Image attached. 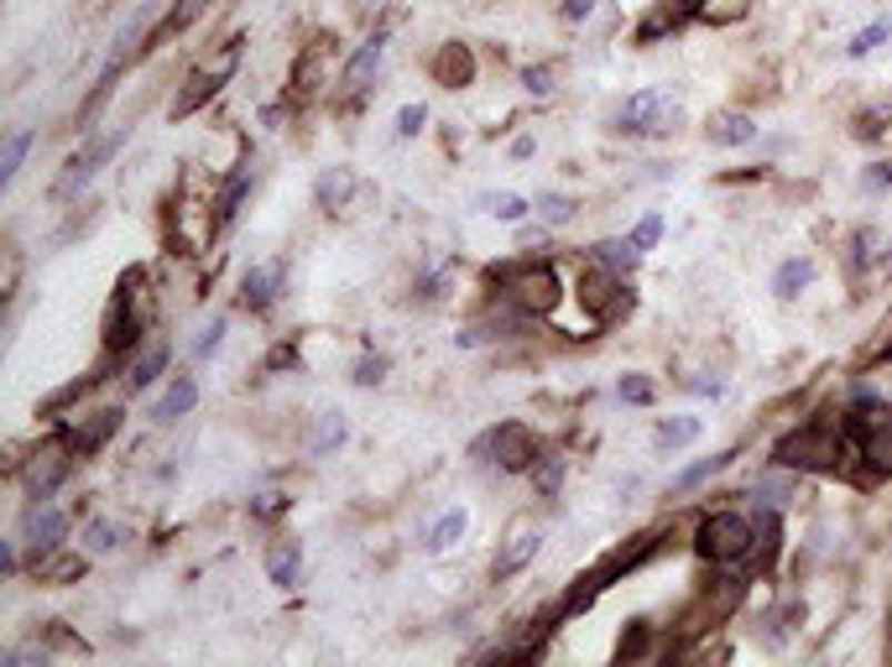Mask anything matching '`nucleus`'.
I'll use <instances>...</instances> for the list:
<instances>
[{"instance_id": "obj_1", "label": "nucleus", "mask_w": 892, "mask_h": 667, "mask_svg": "<svg viewBox=\"0 0 892 667\" xmlns=\"http://www.w3.org/2000/svg\"><path fill=\"white\" fill-rule=\"evenodd\" d=\"M845 454H851V433H845V423H830V417H809V423H799L793 433H783L772 444V464L789 469V475H799V469L841 475Z\"/></svg>"}, {"instance_id": "obj_2", "label": "nucleus", "mask_w": 892, "mask_h": 667, "mask_svg": "<svg viewBox=\"0 0 892 667\" xmlns=\"http://www.w3.org/2000/svg\"><path fill=\"white\" fill-rule=\"evenodd\" d=\"M147 324H152V287H147V266H126L121 276H116V292H110V303H104V355L121 360L131 355L141 344V334H147Z\"/></svg>"}, {"instance_id": "obj_3", "label": "nucleus", "mask_w": 892, "mask_h": 667, "mask_svg": "<svg viewBox=\"0 0 892 667\" xmlns=\"http://www.w3.org/2000/svg\"><path fill=\"white\" fill-rule=\"evenodd\" d=\"M485 282L501 292V303H512L522 319H549L559 309V266L543 256H522V261H507V266H491Z\"/></svg>"}, {"instance_id": "obj_4", "label": "nucleus", "mask_w": 892, "mask_h": 667, "mask_svg": "<svg viewBox=\"0 0 892 667\" xmlns=\"http://www.w3.org/2000/svg\"><path fill=\"white\" fill-rule=\"evenodd\" d=\"M658 553V532H642V537H632V543H621L617 553H605L601 564H590L584 574H574L569 579V589H564V599H559V616H580V610H590L595 599L611 589L617 579H627L632 568H642Z\"/></svg>"}, {"instance_id": "obj_5", "label": "nucleus", "mask_w": 892, "mask_h": 667, "mask_svg": "<svg viewBox=\"0 0 892 667\" xmlns=\"http://www.w3.org/2000/svg\"><path fill=\"white\" fill-rule=\"evenodd\" d=\"M752 548H756V516H746V512H710V516H700V527H694V553L715 568L746 564Z\"/></svg>"}, {"instance_id": "obj_6", "label": "nucleus", "mask_w": 892, "mask_h": 667, "mask_svg": "<svg viewBox=\"0 0 892 667\" xmlns=\"http://www.w3.org/2000/svg\"><path fill=\"white\" fill-rule=\"evenodd\" d=\"M679 115H684L679 89L652 84V89H637V94H627V104L617 110V131H621V137H663V131H673V125H679Z\"/></svg>"}, {"instance_id": "obj_7", "label": "nucleus", "mask_w": 892, "mask_h": 667, "mask_svg": "<svg viewBox=\"0 0 892 667\" xmlns=\"http://www.w3.org/2000/svg\"><path fill=\"white\" fill-rule=\"evenodd\" d=\"M746 574H721V579H710L700 589V595L689 599V610L679 616V636H700V631H715L725 616H736V605L746 599Z\"/></svg>"}, {"instance_id": "obj_8", "label": "nucleus", "mask_w": 892, "mask_h": 667, "mask_svg": "<svg viewBox=\"0 0 892 667\" xmlns=\"http://www.w3.org/2000/svg\"><path fill=\"white\" fill-rule=\"evenodd\" d=\"M126 137H131L126 125H121V131H110V137H89V141H84V152H73L69 162H63V172L52 178V189H48V193H52V204H69V199H79V193H84L89 183H94V178L104 172V162H110V156L126 146Z\"/></svg>"}, {"instance_id": "obj_9", "label": "nucleus", "mask_w": 892, "mask_h": 667, "mask_svg": "<svg viewBox=\"0 0 892 667\" xmlns=\"http://www.w3.org/2000/svg\"><path fill=\"white\" fill-rule=\"evenodd\" d=\"M73 459H79V454H73V444H69V428L42 438V444L21 459V491H27V501H52V491L69 479Z\"/></svg>"}, {"instance_id": "obj_10", "label": "nucleus", "mask_w": 892, "mask_h": 667, "mask_svg": "<svg viewBox=\"0 0 892 667\" xmlns=\"http://www.w3.org/2000/svg\"><path fill=\"white\" fill-rule=\"evenodd\" d=\"M845 433L856 438V459L866 464V479H892V412L856 407L845 417Z\"/></svg>"}, {"instance_id": "obj_11", "label": "nucleus", "mask_w": 892, "mask_h": 667, "mask_svg": "<svg viewBox=\"0 0 892 667\" xmlns=\"http://www.w3.org/2000/svg\"><path fill=\"white\" fill-rule=\"evenodd\" d=\"M574 292H580L584 313H590L595 324H617L621 313L632 309V292H627V282H621V272L601 266L595 256L580 266V282H574Z\"/></svg>"}, {"instance_id": "obj_12", "label": "nucleus", "mask_w": 892, "mask_h": 667, "mask_svg": "<svg viewBox=\"0 0 892 667\" xmlns=\"http://www.w3.org/2000/svg\"><path fill=\"white\" fill-rule=\"evenodd\" d=\"M491 454V464H501L507 475H528V469H538V459H543V444H538V433L528 428V423H501V428H491L475 444V459H485Z\"/></svg>"}, {"instance_id": "obj_13", "label": "nucleus", "mask_w": 892, "mask_h": 667, "mask_svg": "<svg viewBox=\"0 0 892 667\" xmlns=\"http://www.w3.org/2000/svg\"><path fill=\"white\" fill-rule=\"evenodd\" d=\"M235 69H241V37H230L220 52V63L214 69H193L189 79H183V89H178V100H172V120L193 115V110H204L214 94H220L230 79H235Z\"/></svg>"}, {"instance_id": "obj_14", "label": "nucleus", "mask_w": 892, "mask_h": 667, "mask_svg": "<svg viewBox=\"0 0 892 667\" xmlns=\"http://www.w3.org/2000/svg\"><path fill=\"white\" fill-rule=\"evenodd\" d=\"M324 84H334V37H309L303 48L292 52V73H288V94L292 100H313Z\"/></svg>"}, {"instance_id": "obj_15", "label": "nucleus", "mask_w": 892, "mask_h": 667, "mask_svg": "<svg viewBox=\"0 0 892 667\" xmlns=\"http://www.w3.org/2000/svg\"><path fill=\"white\" fill-rule=\"evenodd\" d=\"M381 63H387V37H371V42H361V48L350 52V63L340 69V84H334V94H340V100H361L365 89H371V79L381 73Z\"/></svg>"}, {"instance_id": "obj_16", "label": "nucleus", "mask_w": 892, "mask_h": 667, "mask_svg": "<svg viewBox=\"0 0 892 667\" xmlns=\"http://www.w3.org/2000/svg\"><path fill=\"white\" fill-rule=\"evenodd\" d=\"M63 537H69V516L58 512V506H48V501H32L27 506V516H21V543L37 553H52L63 548Z\"/></svg>"}, {"instance_id": "obj_17", "label": "nucleus", "mask_w": 892, "mask_h": 667, "mask_svg": "<svg viewBox=\"0 0 892 667\" xmlns=\"http://www.w3.org/2000/svg\"><path fill=\"white\" fill-rule=\"evenodd\" d=\"M121 423H126V412L121 407H100V412H89L84 423H69V444H73V454L79 459H89V454H100L116 433H121Z\"/></svg>"}, {"instance_id": "obj_18", "label": "nucleus", "mask_w": 892, "mask_h": 667, "mask_svg": "<svg viewBox=\"0 0 892 667\" xmlns=\"http://www.w3.org/2000/svg\"><path fill=\"white\" fill-rule=\"evenodd\" d=\"M282 282H288V261H267V266H251L241 282V303L251 313H272L277 297H282Z\"/></svg>"}, {"instance_id": "obj_19", "label": "nucleus", "mask_w": 892, "mask_h": 667, "mask_svg": "<svg viewBox=\"0 0 892 667\" xmlns=\"http://www.w3.org/2000/svg\"><path fill=\"white\" fill-rule=\"evenodd\" d=\"M538 553H543V532H538V527H512V537L501 543L497 564H491V579H497V584L501 579H517V574H522V568H528Z\"/></svg>"}, {"instance_id": "obj_20", "label": "nucleus", "mask_w": 892, "mask_h": 667, "mask_svg": "<svg viewBox=\"0 0 892 667\" xmlns=\"http://www.w3.org/2000/svg\"><path fill=\"white\" fill-rule=\"evenodd\" d=\"M89 568V548L73 553V548H52V553H37L32 558V579L48 584V589H63V584H79Z\"/></svg>"}, {"instance_id": "obj_21", "label": "nucleus", "mask_w": 892, "mask_h": 667, "mask_svg": "<svg viewBox=\"0 0 892 667\" xmlns=\"http://www.w3.org/2000/svg\"><path fill=\"white\" fill-rule=\"evenodd\" d=\"M429 73H433V84H444V89L475 84V52L464 48V42H439V52L429 58Z\"/></svg>"}, {"instance_id": "obj_22", "label": "nucleus", "mask_w": 892, "mask_h": 667, "mask_svg": "<svg viewBox=\"0 0 892 667\" xmlns=\"http://www.w3.org/2000/svg\"><path fill=\"white\" fill-rule=\"evenodd\" d=\"M251 183H257V162H251V156H241V162H235V172L224 178L220 199H214V230H230V224H235V214H241Z\"/></svg>"}, {"instance_id": "obj_23", "label": "nucleus", "mask_w": 892, "mask_h": 667, "mask_svg": "<svg viewBox=\"0 0 892 667\" xmlns=\"http://www.w3.org/2000/svg\"><path fill=\"white\" fill-rule=\"evenodd\" d=\"M157 6H162V0H141L137 11L126 17V27H121V32H116V48H110V63H131V58H137L141 48H147L141 37H147V27H152Z\"/></svg>"}, {"instance_id": "obj_24", "label": "nucleus", "mask_w": 892, "mask_h": 667, "mask_svg": "<svg viewBox=\"0 0 892 667\" xmlns=\"http://www.w3.org/2000/svg\"><path fill=\"white\" fill-rule=\"evenodd\" d=\"M350 199H355V168H324L319 172V183H313V204L324 209V214L350 209Z\"/></svg>"}, {"instance_id": "obj_25", "label": "nucleus", "mask_w": 892, "mask_h": 667, "mask_svg": "<svg viewBox=\"0 0 892 667\" xmlns=\"http://www.w3.org/2000/svg\"><path fill=\"white\" fill-rule=\"evenodd\" d=\"M267 579H272L277 589H292V584L303 579V543H298V537H277L272 548H267Z\"/></svg>"}, {"instance_id": "obj_26", "label": "nucleus", "mask_w": 892, "mask_h": 667, "mask_svg": "<svg viewBox=\"0 0 892 667\" xmlns=\"http://www.w3.org/2000/svg\"><path fill=\"white\" fill-rule=\"evenodd\" d=\"M704 137L715 141V146H752V141H756V120L746 115V110H721V115H710Z\"/></svg>"}, {"instance_id": "obj_27", "label": "nucleus", "mask_w": 892, "mask_h": 667, "mask_svg": "<svg viewBox=\"0 0 892 667\" xmlns=\"http://www.w3.org/2000/svg\"><path fill=\"white\" fill-rule=\"evenodd\" d=\"M168 365H172V340H152L137 360H131V371H126L131 381H126V386H131V392H147L152 381H162V371H168Z\"/></svg>"}, {"instance_id": "obj_28", "label": "nucleus", "mask_w": 892, "mask_h": 667, "mask_svg": "<svg viewBox=\"0 0 892 667\" xmlns=\"http://www.w3.org/2000/svg\"><path fill=\"white\" fill-rule=\"evenodd\" d=\"M204 11H209V0H172V11H168V17H162V21H157V27H152V37H147V48H162L168 37H183V32H189V27H193V21L204 17ZM147 48H141V52H147Z\"/></svg>"}, {"instance_id": "obj_29", "label": "nucleus", "mask_w": 892, "mask_h": 667, "mask_svg": "<svg viewBox=\"0 0 892 667\" xmlns=\"http://www.w3.org/2000/svg\"><path fill=\"white\" fill-rule=\"evenodd\" d=\"M116 79H121V63H110L104 58V73L94 79V89H89V100L79 104V115H73V125L84 131V137H94V120H100V110L110 104V94H116Z\"/></svg>"}, {"instance_id": "obj_30", "label": "nucleus", "mask_w": 892, "mask_h": 667, "mask_svg": "<svg viewBox=\"0 0 892 667\" xmlns=\"http://www.w3.org/2000/svg\"><path fill=\"white\" fill-rule=\"evenodd\" d=\"M731 459H736L731 448H725V454H710V459H694V464H689V469H679V475L669 479V496H689V491H700L704 479H715V475H721V469H725V464H731Z\"/></svg>"}, {"instance_id": "obj_31", "label": "nucleus", "mask_w": 892, "mask_h": 667, "mask_svg": "<svg viewBox=\"0 0 892 667\" xmlns=\"http://www.w3.org/2000/svg\"><path fill=\"white\" fill-rule=\"evenodd\" d=\"M32 146H37L32 125H17V131L6 137V152H0V189H11V183H17V172H21V162L32 156Z\"/></svg>"}, {"instance_id": "obj_32", "label": "nucleus", "mask_w": 892, "mask_h": 667, "mask_svg": "<svg viewBox=\"0 0 892 667\" xmlns=\"http://www.w3.org/2000/svg\"><path fill=\"white\" fill-rule=\"evenodd\" d=\"M193 402H199V386H193V376H178L168 392H162V402L152 407V417H157V423H178V417H189V412H193Z\"/></svg>"}, {"instance_id": "obj_33", "label": "nucleus", "mask_w": 892, "mask_h": 667, "mask_svg": "<svg viewBox=\"0 0 892 667\" xmlns=\"http://www.w3.org/2000/svg\"><path fill=\"white\" fill-rule=\"evenodd\" d=\"M814 272H820V266H814L809 256H789L778 272H772V292H778V297H799V292L814 282Z\"/></svg>"}, {"instance_id": "obj_34", "label": "nucleus", "mask_w": 892, "mask_h": 667, "mask_svg": "<svg viewBox=\"0 0 892 667\" xmlns=\"http://www.w3.org/2000/svg\"><path fill=\"white\" fill-rule=\"evenodd\" d=\"M700 433H704V423H700V417H689V412H679V417H663V423H658V448H663V454H673V448H689Z\"/></svg>"}, {"instance_id": "obj_35", "label": "nucleus", "mask_w": 892, "mask_h": 667, "mask_svg": "<svg viewBox=\"0 0 892 667\" xmlns=\"http://www.w3.org/2000/svg\"><path fill=\"white\" fill-rule=\"evenodd\" d=\"M756 516V553H752V574H762V568L778 558V548H783V527H778V516L772 512H752Z\"/></svg>"}, {"instance_id": "obj_36", "label": "nucleus", "mask_w": 892, "mask_h": 667, "mask_svg": "<svg viewBox=\"0 0 892 667\" xmlns=\"http://www.w3.org/2000/svg\"><path fill=\"white\" fill-rule=\"evenodd\" d=\"M464 527H470V512H464V506H449V512L429 527V553H449L464 537Z\"/></svg>"}, {"instance_id": "obj_37", "label": "nucleus", "mask_w": 892, "mask_h": 667, "mask_svg": "<svg viewBox=\"0 0 892 667\" xmlns=\"http://www.w3.org/2000/svg\"><path fill=\"white\" fill-rule=\"evenodd\" d=\"M684 11H694V17H704L710 27H725V21H741L746 17V6L752 0H679Z\"/></svg>"}, {"instance_id": "obj_38", "label": "nucleus", "mask_w": 892, "mask_h": 667, "mask_svg": "<svg viewBox=\"0 0 892 667\" xmlns=\"http://www.w3.org/2000/svg\"><path fill=\"white\" fill-rule=\"evenodd\" d=\"M652 651V626L648 620H632L627 631H621V641H617V663H642Z\"/></svg>"}, {"instance_id": "obj_39", "label": "nucleus", "mask_w": 892, "mask_h": 667, "mask_svg": "<svg viewBox=\"0 0 892 667\" xmlns=\"http://www.w3.org/2000/svg\"><path fill=\"white\" fill-rule=\"evenodd\" d=\"M590 256L601 261V266H611V272H632L637 261H642V251H632V240H601Z\"/></svg>"}, {"instance_id": "obj_40", "label": "nucleus", "mask_w": 892, "mask_h": 667, "mask_svg": "<svg viewBox=\"0 0 892 667\" xmlns=\"http://www.w3.org/2000/svg\"><path fill=\"white\" fill-rule=\"evenodd\" d=\"M538 214H543L549 230H559V224H569L580 214V199H574V193H543V199H538Z\"/></svg>"}, {"instance_id": "obj_41", "label": "nucleus", "mask_w": 892, "mask_h": 667, "mask_svg": "<svg viewBox=\"0 0 892 667\" xmlns=\"http://www.w3.org/2000/svg\"><path fill=\"white\" fill-rule=\"evenodd\" d=\"M344 433H350V423H344V412H324L319 417V428H313V454H329V448L344 444Z\"/></svg>"}, {"instance_id": "obj_42", "label": "nucleus", "mask_w": 892, "mask_h": 667, "mask_svg": "<svg viewBox=\"0 0 892 667\" xmlns=\"http://www.w3.org/2000/svg\"><path fill=\"white\" fill-rule=\"evenodd\" d=\"M888 37H892V21H888V17H876L872 27H861V32L845 42V58H866V52H876L882 42H888Z\"/></svg>"}, {"instance_id": "obj_43", "label": "nucleus", "mask_w": 892, "mask_h": 667, "mask_svg": "<svg viewBox=\"0 0 892 667\" xmlns=\"http://www.w3.org/2000/svg\"><path fill=\"white\" fill-rule=\"evenodd\" d=\"M876 251H882V235H876V230H856V235H851V256H845V261H851V272H866V266H872V261H876Z\"/></svg>"}, {"instance_id": "obj_44", "label": "nucleus", "mask_w": 892, "mask_h": 667, "mask_svg": "<svg viewBox=\"0 0 892 667\" xmlns=\"http://www.w3.org/2000/svg\"><path fill=\"white\" fill-rule=\"evenodd\" d=\"M121 537H126V532L116 527V522H89V527H84V548L89 553H116V548H121Z\"/></svg>"}, {"instance_id": "obj_45", "label": "nucleus", "mask_w": 892, "mask_h": 667, "mask_svg": "<svg viewBox=\"0 0 892 667\" xmlns=\"http://www.w3.org/2000/svg\"><path fill=\"white\" fill-rule=\"evenodd\" d=\"M42 651H73V657H84V641L63 626V620H48V631H42Z\"/></svg>"}, {"instance_id": "obj_46", "label": "nucleus", "mask_w": 892, "mask_h": 667, "mask_svg": "<svg viewBox=\"0 0 892 667\" xmlns=\"http://www.w3.org/2000/svg\"><path fill=\"white\" fill-rule=\"evenodd\" d=\"M224 329H230V319H224V313H214V319H209V329L199 334V344H193V360H214V355H220Z\"/></svg>"}, {"instance_id": "obj_47", "label": "nucleus", "mask_w": 892, "mask_h": 667, "mask_svg": "<svg viewBox=\"0 0 892 667\" xmlns=\"http://www.w3.org/2000/svg\"><path fill=\"white\" fill-rule=\"evenodd\" d=\"M532 479H538V496H559L564 491V459H538V469H532Z\"/></svg>"}, {"instance_id": "obj_48", "label": "nucleus", "mask_w": 892, "mask_h": 667, "mask_svg": "<svg viewBox=\"0 0 892 667\" xmlns=\"http://www.w3.org/2000/svg\"><path fill=\"white\" fill-rule=\"evenodd\" d=\"M89 386H94V376H84V381H73V386H63V392H58V396H48V402L37 407V417H58V412H63V407H73V402H79V396H84Z\"/></svg>"}, {"instance_id": "obj_49", "label": "nucleus", "mask_w": 892, "mask_h": 667, "mask_svg": "<svg viewBox=\"0 0 892 667\" xmlns=\"http://www.w3.org/2000/svg\"><path fill=\"white\" fill-rule=\"evenodd\" d=\"M350 381H355V386H381V381H387V355H361L355 371H350Z\"/></svg>"}, {"instance_id": "obj_50", "label": "nucleus", "mask_w": 892, "mask_h": 667, "mask_svg": "<svg viewBox=\"0 0 892 667\" xmlns=\"http://www.w3.org/2000/svg\"><path fill=\"white\" fill-rule=\"evenodd\" d=\"M617 396H621V402H632V407H648L652 396H658V386H652L648 376H621Z\"/></svg>"}, {"instance_id": "obj_51", "label": "nucleus", "mask_w": 892, "mask_h": 667, "mask_svg": "<svg viewBox=\"0 0 892 667\" xmlns=\"http://www.w3.org/2000/svg\"><path fill=\"white\" fill-rule=\"evenodd\" d=\"M528 199H522V193H497V199H491V214H497V220H507V224H517V220H522V214H528Z\"/></svg>"}, {"instance_id": "obj_52", "label": "nucleus", "mask_w": 892, "mask_h": 667, "mask_svg": "<svg viewBox=\"0 0 892 667\" xmlns=\"http://www.w3.org/2000/svg\"><path fill=\"white\" fill-rule=\"evenodd\" d=\"M627 240H632V251H652V245L663 240V214H648V220L637 224V230H632Z\"/></svg>"}, {"instance_id": "obj_53", "label": "nucleus", "mask_w": 892, "mask_h": 667, "mask_svg": "<svg viewBox=\"0 0 892 667\" xmlns=\"http://www.w3.org/2000/svg\"><path fill=\"white\" fill-rule=\"evenodd\" d=\"M429 125V104H402L397 110V137H418Z\"/></svg>"}, {"instance_id": "obj_54", "label": "nucleus", "mask_w": 892, "mask_h": 667, "mask_svg": "<svg viewBox=\"0 0 892 667\" xmlns=\"http://www.w3.org/2000/svg\"><path fill=\"white\" fill-rule=\"evenodd\" d=\"M288 506H292V501L282 496V491H267V496H257V501H251V516H261V522H272V516H282V512H288Z\"/></svg>"}, {"instance_id": "obj_55", "label": "nucleus", "mask_w": 892, "mask_h": 667, "mask_svg": "<svg viewBox=\"0 0 892 667\" xmlns=\"http://www.w3.org/2000/svg\"><path fill=\"white\" fill-rule=\"evenodd\" d=\"M888 120H892L888 110H866V115L856 120V137H861V141H876V137H888Z\"/></svg>"}, {"instance_id": "obj_56", "label": "nucleus", "mask_w": 892, "mask_h": 667, "mask_svg": "<svg viewBox=\"0 0 892 667\" xmlns=\"http://www.w3.org/2000/svg\"><path fill=\"white\" fill-rule=\"evenodd\" d=\"M861 189H866V193H888L892 189V168H888V162H876V168L861 172Z\"/></svg>"}, {"instance_id": "obj_57", "label": "nucleus", "mask_w": 892, "mask_h": 667, "mask_svg": "<svg viewBox=\"0 0 892 667\" xmlns=\"http://www.w3.org/2000/svg\"><path fill=\"white\" fill-rule=\"evenodd\" d=\"M522 84H528V94H553V69L543 63V69H528L522 73Z\"/></svg>"}, {"instance_id": "obj_58", "label": "nucleus", "mask_w": 892, "mask_h": 667, "mask_svg": "<svg viewBox=\"0 0 892 667\" xmlns=\"http://www.w3.org/2000/svg\"><path fill=\"white\" fill-rule=\"evenodd\" d=\"M288 365H298V344H277L272 355H267V371H288Z\"/></svg>"}, {"instance_id": "obj_59", "label": "nucleus", "mask_w": 892, "mask_h": 667, "mask_svg": "<svg viewBox=\"0 0 892 667\" xmlns=\"http://www.w3.org/2000/svg\"><path fill=\"white\" fill-rule=\"evenodd\" d=\"M590 11H595V0H564V6H559V17L564 21H584Z\"/></svg>"}, {"instance_id": "obj_60", "label": "nucleus", "mask_w": 892, "mask_h": 667, "mask_svg": "<svg viewBox=\"0 0 892 667\" xmlns=\"http://www.w3.org/2000/svg\"><path fill=\"white\" fill-rule=\"evenodd\" d=\"M21 558H17V543H0V574H17Z\"/></svg>"}, {"instance_id": "obj_61", "label": "nucleus", "mask_w": 892, "mask_h": 667, "mask_svg": "<svg viewBox=\"0 0 892 667\" xmlns=\"http://www.w3.org/2000/svg\"><path fill=\"white\" fill-rule=\"evenodd\" d=\"M888 631H892V626H888ZM888 657H892V641H888Z\"/></svg>"}]
</instances>
